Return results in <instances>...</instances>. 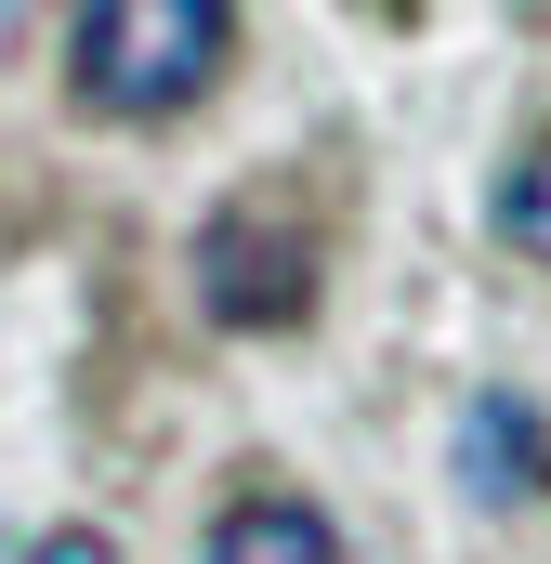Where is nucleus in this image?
Returning <instances> with one entry per match:
<instances>
[{"label": "nucleus", "mask_w": 551, "mask_h": 564, "mask_svg": "<svg viewBox=\"0 0 551 564\" xmlns=\"http://www.w3.org/2000/svg\"><path fill=\"white\" fill-rule=\"evenodd\" d=\"M224 53H237V0H79L66 79L93 119H171L224 79Z\"/></svg>", "instance_id": "obj_1"}, {"label": "nucleus", "mask_w": 551, "mask_h": 564, "mask_svg": "<svg viewBox=\"0 0 551 564\" xmlns=\"http://www.w3.org/2000/svg\"><path fill=\"white\" fill-rule=\"evenodd\" d=\"M197 315L210 328H302L315 315V237L276 197H224L197 224Z\"/></svg>", "instance_id": "obj_2"}, {"label": "nucleus", "mask_w": 551, "mask_h": 564, "mask_svg": "<svg viewBox=\"0 0 551 564\" xmlns=\"http://www.w3.org/2000/svg\"><path fill=\"white\" fill-rule=\"evenodd\" d=\"M460 486H473L486 512H526V499H551V433H539V408H526L512 381H486V394L460 408Z\"/></svg>", "instance_id": "obj_3"}, {"label": "nucleus", "mask_w": 551, "mask_h": 564, "mask_svg": "<svg viewBox=\"0 0 551 564\" xmlns=\"http://www.w3.org/2000/svg\"><path fill=\"white\" fill-rule=\"evenodd\" d=\"M210 564H355V552H342V525H328L315 499H289V486H250V499H224V525H210Z\"/></svg>", "instance_id": "obj_4"}, {"label": "nucleus", "mask_w": 551, "mask_h": 564, "mask_svg": "<svg viewBox=\"0 0 551 564\" xmlns=\"http://www.w3.org/2000/svg\"><path fill=\"white\" fill-rule=\"evenodd\" d=\"M499 237H512V250L551 276V132L526 144V158H512V184H499Z\"/></svg>", "instance_id": "obj_5"}, {"label": "nucleus", "mask_w": 551, "mask_h": 564, "mask_svg": "<svg viewBox=\"0 0 551 564\" xmlns=\"http://www.w3.org/2000/svg\"><path fill=\"white\" fill-rule=\"evenodd\" d=\"M13 564H119V552H106L93 525H53V539H26V552H13Z\"/></svg>", "instance_id": "obj_6"}, {"label": "nucleus", "mask_w": 551, "mask_h": 564, "mask_svg": "<svg viewBox=\"0 0 551 564\" xmlns=\"http://www.w3.org/2000/svg\"><path fill=\"white\" fill-rule=\"evenodd\" d=\"M26 26H40V0H0V53H13V40H26Z\"/></svg>", "instance_id": "obj_7"}, {"label": "nucleus", "mask_w": 551, "mask_h": 564, "mask_svg": "<svg viewBox=\"0 0 551 564\" xmlns=\"http://www.w3.org/2000/svg\"><path fill=\"white\" fill-rule=\"evenodd\" d=\"M526 13H539V26H551V0H526Z\"/></svg>", "instance_id": "obj_8"}]
</instances>
